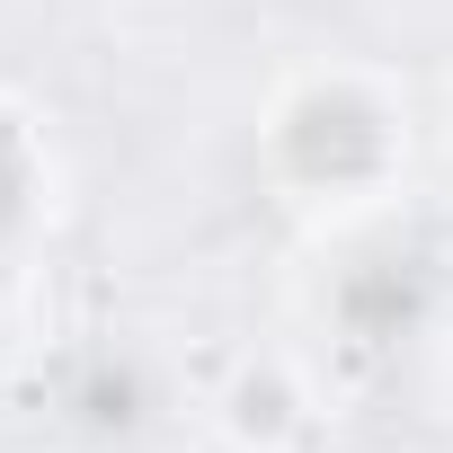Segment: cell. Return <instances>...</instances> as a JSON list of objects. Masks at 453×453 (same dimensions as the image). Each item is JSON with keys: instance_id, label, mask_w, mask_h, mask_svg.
<instances>
[{"instance_id": "7a4b0ae2", "label": "cell", "mask_w": 453, "mask_h": 453, "mask_svg": "<svg viewBox=\"0 0 453 453\" xmlns=\"http://www.w3.org/2000/svg\"><path fill=\"white\" fill-rule=\"evenodd\" d=\"M435 250L418 232H400V222L373 204V213H347L338 222V241L320 258V329L356 356H400L426 320H435Z\"/></svg>"}, {"instance_id": "6da1fadb", "label": "cell", "mask_w": 453, "mask_h": 453, "mask_svg": "<svg viewBox=\"0 0 453 453\" xmlns=\"http://www.w3.org/2000/svg\"><path fill=\"white\" fill-rule=\"evenodd\" d=\"M258 169L320 222L373 213L409 169V107L365 63H303L258 107Z\"/></svg>"}, {"instance_id": "5b68a950", "label": "cell", "mask_w": 453, "mask_h": 453, "mask_svg": "<svg viewBox=\"0 0 453 453\" xmlns=\"http://www.w3.org/2000/svg\"><path fill=\"white\" fill-rule=\"evenodd\" d=\"M444 142H453V125H444Z\"/></svg>"}, {"instance_id": "3957f363", "label": "cell", "mask_w": 453, "mask_h": 453, "mask_svg": "<svg viewBox=\"0 0 453 453\" xmlns=\"http://www.w3.org/2000/svg\"><path fill=\"white\" fill-rule=\"evenodd\" d=\"M213 426H222L232 453H294L311 435V391H303V373L285 356H250L213 391Z\"/></svg>"}, {"instance_id": "277c9868", "label": "cell", "mask_w": 453, "mask_h": 453, "mask_svg": "<svg viewBox=\"0 0 453 453\" xmlns=\"http://www.w3.org/2000/svg\"><path fill=\"white\" fill-rule=\"evenodd\" d=\"M45 196H54V160H45V134L27 107L0 98V258H10L36 222H45Z\"/></svg>"}]
</instances>
